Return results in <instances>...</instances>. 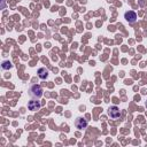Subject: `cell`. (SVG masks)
I'll return each mask as SVG.
<instances>
[{
  "label": "cell",
  "instance_id": "7",
  "mask_svg": "<svg viewBox=\"0 0 147 147\" xmlns=\"http://www.w3.org/2000/svg\"><path fill=\"white\" fill-rule=\"evenodd\" d=\"M9 68H11V63H10L9 61H3V62H2V69L7 70V69H9Z\"/></svg>",
  "mask_w": 147,
  "mask_h": 147
},
{
  "label": "cell",
  "instance_id": "5",
  "mask_svg": "<svg viewBox=\"0 0 147 147\" xmlns=\"http://www.w3.org/2000/svg\"><path fill=\"white\" fill-rule=\"evenodd\" d=\"M75 125H76L77 129L83 130V129H85V127L87 126V121H86L85 118H83V117H78V118H76V121H75Z\"/></svg>",
  "mask_w": 147,
  "mask_h": 147
},
{
  "label": "cell",
  "instance_id": "1",
  "mask_svg": "<svg viewBox=\"0 0 147 147\" xmlns=\"http://www.w3.org/2000/svg\"><path fill=\"white\" fill-rule=\"evenodd\" d=\"M29 95L33 99H40L42 96V88L39 85H32L29 88Z\"/></svg>",
  "mask_w": 147,
  "mask_h": 147
},
{
  "label": "cell",
  "instance_id": "4",
  "mask_svg": "<svg viewBox=\"0 0 147 147\" xmlns=\"http://www.w3.org/2000/svg\"><path fill=\"white\" fill-rule=\"evenodd\" d=\"M40 106H41V103H40L39 99H37V100H31V101H29V103H28L29 110H32V111L38 110V109L40 108Z\"/></svg>",
  "mask_w": 147,
  "mask_h": 147
},
{
  "label": "cell",
  "instance_id": "2",
  "mask_svg": "<svg viewBox=\"0 0 147 147\" xmlns=\"http://www.w3.org/2000/svg\"><path fill=\"white\" fill-rule=\"evenodd\" d=\"M108 115H109L110 118L117 119V118H119L121 113H119V109H118L116 106H111V107H109V109H108Z\"/></svg>",
  "mask_w": 147,
  "mask_h": 147
},
{
  "label": "cell",
  "instance_id": "3",
  "mask_svg": "<svg viewBox=\"0 0 147 147\" xmlns=\"http://www.w3.org/2000/svg\"><path fill=\"white\" fill-rule=\"evenodd\" d=\"M124 18H125V21L129 22V23H134V22L137 21V14H136L134 11H132V10L125 11Z\"/></svg>",
  "mask_w": 147,
  "mask_h": 147
},
{
  "label": "cell",
  "instance_id": "8",
  "mask_svg": "<svg viewBox=\"0 0 147 147\" xmlns=\"http://www.w3.org/2000/svg\"><path fill=\"white\" fill-rule=\"evenodd\" d=\"M146 107H147V101H146Z\"/></svg>",
  "mask_w": 147,
  "mask_h": 147
},
{
  "label": "cell",
  "instance_id": "6",
  "mask_svg": "<svg viewBox=\"0 0 147 147\" xmlns=\"http://www.w3.org/2000/svg\"><path fill=\"white\" fill-rule=\"evenodd\" d=\"M38 76H39V78H41V79L47 78V76H48V70H47L46 68H39V69H38Z\"/></svg>",
  "mask_w": 147,
  "mask_h": 147
}]
</instances>
